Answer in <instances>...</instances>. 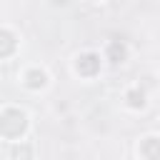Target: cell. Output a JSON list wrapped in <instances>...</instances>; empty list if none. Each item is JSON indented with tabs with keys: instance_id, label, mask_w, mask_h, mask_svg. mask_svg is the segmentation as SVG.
I'll list each match as a JSON object with an SVG mask.
<instances>
[{
	"instance_id": "6da1fadb",
	"label": "cell",
	"mask_w": 160,
	"mask_h": 160,
	"mask_svg": "<svg viewBox=\"0 0 160 160\" xmlns=\"http://www.w3.org/2000/svg\"><path fill=\"white\" fill-rule=\"evenodd\" d=\"M28 128V118L18 108H8L0 112V135L2 138H20Z\"/></svg>"
},
{
	"instance_id": "7a4b0ae2",
	"label": "cell",
	"mask_w": 160,
	"mask_h": 160,
	"mask_svg": "<svg viewBox=\"0 0 160 160\" xmlns=\"http://www.w3.org/2000/svg\"><path fill=\"white\" fill-rule=\"evenodd\" d=\"M75 68H78V72H80V75L92 78V75H98V72H100V55H98V52H82V55L78 58Z\"/></svg>"
},
{
	"instance_id": "3957f363",
	"label": "cell",
	"mask_w": 160,
	"mask_h": 160,
	"mask_svg": "<svg viewBox=\"0 0 160 160\" xmlns=\"http://www.w3.org/2000/svg\"><path fill=\"white\" fill-rule=\"evenodd\" d=\"M15 48H18L15 35H12L10 30H2V28H0V58L12 55V52H15Z\"/></svg>"
},
{
	"instance_id": "277c9868",
	"label": "cell",
	"mask_w": 160,
	"mask_h": 160,
	"mask_svg": "<svg viewBox=\"0 0 160 160\" xmlns=\"http://www.w3.org/2000/svg\"><path fill=\"white\" fill-rule=\"evenodd\" d=\"M25 85H28L30 90L42 88V85H45V72L38 70V68H35V70H28V72H25Z\"/></svg>"
},
{
	"instance_id": "5b68a950",
	"label": "cell",
	"mask_w": 160,
	"mask_h": 160,
	"mask_svg": "<svg viewBox=\"0 0 160 160\" xmlns=\"http://www.w3.org/2000/svg\"><path fill=\"white\" fill-rule=\"evenodd\" d=\"M125 55H128V50H125V45H122V42H118V40H115V42H110V45H108V60H110V62H122V60H125Z\"/></svg>"
},
{
	"instance_id": "8992f818",
	"label": "cell",
	"mask_w": 160,
	"mask_h": 160,
	"mask_svg": "<svg viewBox=\"0 0 160 160\" xmlns=\"http://www.w3.org/2000/svg\"><path fill=\"white\" fill-rule=\"evenodd\" d=\"M158 142H160L158 138H148V140H145V142L140 145V152H142V155H145L148 160H158V158H160V150H158Z\"/></svg>"
},
{
	"instance_id": "52a82bcc",
	"label": "cell",
	"mask_w": 160,
	"mask_h": 160,
	"mask_svg": "<svg viewBox=\"0 0 160 160\" xmlns=\"http://www.w3.org/2000/svg\"><path fill=\"white\" fill-rule=\"evenodd\" d=\"M30 155H32V148L28 142H20L12 148V160H30Z\"/></svg>"
},
{
	"instance_id": "ba28073f",
	"label": "cell",
	"mask_w": 160,
	"mask_h": 160,
	"mask_svg": "<svg viewBox=\"0 0 160 160\" xmlns=\"http://www.w3.org/2000/svg\"><path fill=\"white\" fill-rule=\"evenodd\" d=\"M142 102H145V95L140 90H130L128 92V105L130 108H142Z\"/></svg>"
}]
</instances>
